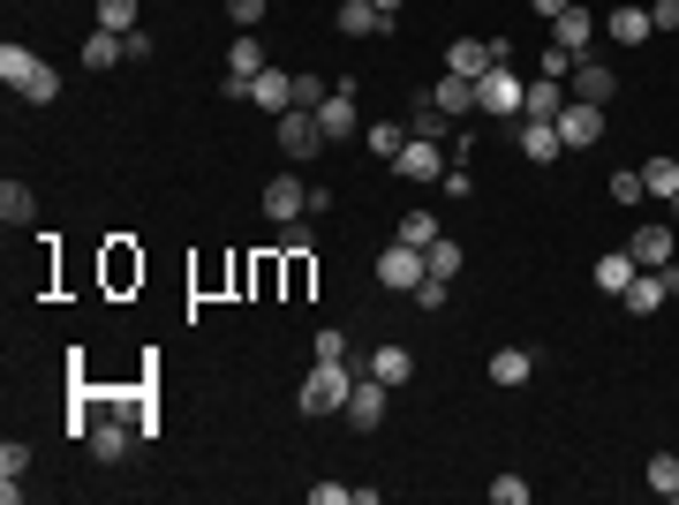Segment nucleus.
Returning a JSON list of instances; mask_svg holds the SVG:
<instances>
[{
    "mask_svg": "<svg viewBox=\"0 0 679 505\" xmlns=\"http://www.w3.org/2000/svg\"><path fill=\"white\" fill-rule=\"evenodd\" d=\"M347 392H355V370H347V362H317V370L302 378L295 408L310 422H317V415H347Z\"/></svg>",
    "mask_w": 679,
    "mask_h": 505,
    "instance_id": "nucleus-1",
    "label": "nucleus"
},
{
    "mask_svg": "<svg viewBox=\"0 0 679 505\" xmlns=\"http://www.w3.org/2000/svg\"><path fill=\"white\" fill-rule=\"evenodd\" d=\"M521 106H529V84L513 76L506 61H499L491 76H476V114H499V122H513Z\"/></svg>",
    "mask_w": 679,
    "mask_h": 505,
    "instance_id": "nucleus-2",
    "label": "nucleus"
},
{
    "mask_svg": "<svg viewBox=\"0 0 679 505\" xmlns=\"http://www.w3.org/2000/svg\"><path fill=\"white\" fill-rule=\"evenodd\" d=\"M499 61H506V39H453L446 45V76H468V84L491 76Z\"/></svg>",
    "mask_w": 679,
    "mask_h": 505,
    "instance_id": "nucleus-3",
    "label": "nucleus"
},
{
    "mask_svg": "<svg viewBox=\"0 0 679 505\" xmlns=\"http://www.w3.org/2000/svg\"><path fill=\"white\" fill-rule=\"evenodd\" d=\"M430 280V256L424 250H408V242H393V250L378 256V287H393V295H416Z\"/></svg>",
    "mask_w": 679,
    "mask_h": 505,
    "instance_id": "nucleus-4",
    "label": "nucleus"
},
{
    "mask_svg": "<svg viewBox=\"0 0 679 505\" xmlns=\"http://www.w3.org/2000/svg\"><path fill=\"white\" fill-rule=\"evenodd\" d=\"M596 136H604V106H589V98H566V106H558V144H566V151H589Z\"/></svg>",
    "mask_w": 679,
    "mask_h": 505,
    "instance_id": "nucleus-5",
    "label": "nucleus"
},
{
    "mask_svg": "<svg viewBox=\"0 0 679 505\" xmlns=\"http://www.w3.org/2000/svg\"><path fill=\"white\" fill-rule=\"evenodd\" d=\"M665 295H679V264H665V272H635V287H627V309H635V317H657V309H665Z\"/></svg>",
    "mask_w": 679,
    "mask_h": 505,
    "instance_id": "nucleus-6",
    "label": "nucleus"
},
{
    "mask_svg": "<svg viewBox=\"0 0 679 505\" xmlns=\"http://www.w3.org/2000/svg\"><path fill=\"white\" fill-rule=\"evenodd\" d=\"M250 106H257V114H272V122L295 114V76H288V69H257V76H250Z\"/></svg>",
    "mask_w": 679,
    "mask_h": 505,
    "instance_id": "nucleus-7",
    "label": "nucleus"
},
{
    "mask_svg": "<svg viewBox=\"0 0 679 505\" xmlns=\"http://www.w3.org/2000/svg\"><path fill=\"white\" fill-rule=\"evenodd\" d=\"M317 128H325V144H347V136H363V114H355V91L333 84V98L317 106Z\"/></svg>",
    "mask_w": 679,
    "mask_h": 505,
    "instance_id": "nucleus-8",
    "label": "nucleus"
},
{
    "mask_svg": "<svg viewBox=\"0 0 679 505\" xmlns=\"http://www.w3.org/2000/svg\"><path fill=\"white\" fill-rule=\"evenodd\" d=\"M566 84H574V98H589V106H612V91H619V69H604V61H589V53H582Z\"/></svg>",
    "mask_w": 679,
    "mask_h": 505,
    "instance_id": "nucleus-9",
    "label": "nucleus"
},
{
    "mask_svg": "<svg viewBox=\"0 0 679 505\" xmlns=\"http://www.w3.org/2000/svg\"><path fill=\"white\" fill-rule=\"evenodd\" d=\"M317 144H325V128H317V114H280V151L288 159H317Z\"/></svg>",
    "mask_w": 679,
    "mask_h": 505,
    "instance_id": "nucleus-10",
    "label": "nucleus"
},
{
    "mask_svg": "<svg viewBox=\"0 0 679 505\" xmlns=\"http://www.w3.org/2000/svg\"><path fill=\"white\" fill-rule=\"evenodd\" d=\"M393 173H400V181H446V173H438V136H408L400 159H393Z\"/></svg>",
    "mask_w": 679,
    "mask_h": 505,
    "instance_id": "nucleus-11",
    "label": "nucleus"
},
{
    "mask_svg": "<svg viewBox=\"0 0 679 505\" xmlns=\"http://www.w3.org/2000/svg\"><path fill=\"white\" fill-rule=\"evenodd\" d=\"M385 392H393V385H378L370 370H363L355 392H347V422H355V430H378V422H385Z\"/></svg>",
    "mask_w": 679,
    "mask_h": 505,
    "instance_id": "nucleus-12",
    "label": "nucleus"
},
{
    "mask_svg": "<svg viewBox=\"0 0 679 505\" xmlns=\"http://www.w3.org/2000/svg\"><path fill=\"white\" fill-rule=\"evenodd\" d=\"M552 45H566V53H589V45H596V15L582 8V0L552 15Z\"/></svg>",
    "mask_w": 679,
    "mask_h": 505,
    "instance_id": "nucleus-13",
    "label": "nucleus"
},
{
    "mask_svg": "<svg viewBox=\"0 0 679 505\" xmlns=\"http://www.w3.org/2000/svg\"><path fill=\"white\" fill-rule=\"evenodd\" d=\"M264 219H272V227L310 219V189H302V181H264Z\"/></svg>",
    "mask_w": 679,
    "mask_h": 505,
    "instance_id": "nucleus-14",
    "label": "nucleus"
},
{
    "mask_svg": "<svg viewBox=\"0 0 679 505\" xmlns=\"http://www.w3.org/2000/svg\"><path fill=\"white\" fill-rule=\"evenodd\" d=\"M84 445H91V461H128V422H114V415H91V430H84Z\"/></svg>",
    "mask_w": 679,
    "mask_h": 505,
    "instance_id": "nucleus-15",
    "label": "nucleus"
},
{
    "mask_svg": "<svg viewBox=\"0 0 679 505\" xmlns=\"http://www.w3.org/2000/svg\"><path fill=\"white\" fill-rule=\"evenodd\" d=\"M672 242H679L672 227H635V242H627V250H635V264H641V272H665V264H679V256H672Z\"/></svg>",
    "mask_w": 679,
    "mask_h": 505,
    "instance_id": "nucleus-16",
    "label": "nucleus"
},
{
    "mask_svg": "<svg viewBox=\"0 0 679 505\" xmlns=\"http://www.w3.org/2000/svg\"><path fill=\"white\" fill-rule=\"evenodd\" d=\"M39 69H45V61H39V53H31V45H15V39L0 45V84L15 91V98L31 91V76H39Z\"/></svg>",
    "mask_w": 679,
    "mask_h": 505,
    "instance_id": "nucleus-17",
    "label": "nucleus"
},
{
    "mask_svg": "<svg viewBox=\"0 0 679 505\" xmlns=\"http://www.w3.org/2000/svg\"><path fill=\"white\" fill-rule=\"evenodd\" d=\"M363 370H370L378 385H408V378H416V355H408L400 339H385V347L370 355V362H363Z\"/></svg>",
    "mask_w": 679,
    "mask_h": 505,
    "instance_id": "nucleus-18",
    "label": "nucleus"
},
{
    "mask_svg": "<svg viewBox=\"0 0 679 505\" xmlns=\"http://www.w3.org/2000/svg\"><path fill=\"white\" fill-rule=\"evenodd\" d=\"M513 144H521V159H536V167H552L558 151H566V144H558V122H521Z\"/></svg>",
    "mask_w": 679,
    "mask_h": 505,
    "instance_id": "nucleus-19",
    "label": "nucleus"
},
{
    "mask_svg": "<svg viewBox=\"0 0 679 505\" xmlns=\"http://www.w3.org/2000/svg\"><path fill=\"white\" fill-rule=\"evenodd\" d=\"M340 39H378L385 31V15H378V0H340Z\"/></svg>",
    "mask_w": 679,
    "mask_h": 505,
    "instance_id": "nucleus-20",
    "label": "nucleus"
},
{
    "mask_svg": "<svg viewBox=\"0 0 679 505\" xmlns=\"http://www.w3.org/2000/svg\"><path fill=\"white\" fill-rule=\"evenodd\" d=\"M604 39H612V45H641V39H657V23H649V8H612Z\"/></svg>",
    "mask_w": 679,
    "mask_h": 505,
    "instance_id": "nucleus-21",
    "label": "nucleus"
},
{
    "mask_svg": "<svg viewBox=\"0 0 679 505\" xmlns=\"http://www.w3.org/2000/svg\"><path fill=\"white\" fill-rule=\"evenodd\" d=\"M536 378V355H529V347H499V355H491V385H529Z\"/></svg>",
    "mask_w": 679,
    "mask_h": 505,
    "instance_id": "nucleus-22",
    "label": "nucleus"
},
{
    "mask_svg": "<svg viewBox=\"0 0 679 505\" xmlns=\"http://www.w3.org/2000/svg\"><path fill=\"white\" fill-rule=\"evenodd\" d=\"M635 250H612V256H596V287H604V295H627V287H635Z\"/></svg>",
    "mask_w": 679,
    "mask_h": 505,
    "instance_id": "nucleus-23",
    "label": "nucleus"
},
{
    "mask_svg": "<svg viewBox=\"0 0 679 505\" xmlns=\"http://www.w3.org/2000/svg\"><path fill=\"white\" fill-rule=\"evenodd\" d=\"M23 467H31V445L8 438V445H0V498H8V505L23 498Z\"/></svg>",
    "mask_w": 679,
    "mask_h": 505,
    "instance_id": "nucleus-24",
    "label": "nucleus"
},
{
    "mask_svg": "<svg viewBox=\"0 0 679 505\" xmlns=\"http://www.w3.org/2000/svg\"><path fill=\"white\" fill-rule=\"evenodd\" d=\"M438 114H476V84L468 76H438V91H424Z\"/></svg>",
    "mask_w": 679,
    "mask_h": 505,
    "instance_id": "nucleus-25",
    "label": "nucleus"
},
{
    "mask_svg": "<svg viewBox=\"0 0 679 505\" xmlns=\"http://www.w3.org/2000/svg\"><path fill=\"white\" fill-rule=\"evenodd\" d=\"M0 219H8V227H31V219H39V197H31L23 181H0Z\"/></svg>",
    "mask_w": 679,
    "mask_h": 505,
    "instance_id": "nucleus-26",
    "label": "nucleus"
},
{
    "mask_svg": "<svg viewBox=\"0 0 679 505\" xmlns=\"http://www.w3.org/2000/svg\"><path fill=\"white\" fill-rule=\"evenodd\" d=\"M128 61V39H114V31H91L84 39V69H122Z\"/></svg>",
    "mask_w": 679,
    "mask_h": 505,
    "instance_id": "nucleus-27",
    "label": "nucleus"
},
{
    "mask_svg": "<svg viewBox=\"0 0 679 505\" xmlns=\"http://www.w3.org/2000/svg\"><path fill=\"white\" fill-rule=\"evenodd\" d=\"M257 69H272V61H264V45H257V31H242V39L227 45V76H257Z\"/></svg>",
    "mask_w": 679,
    "mask_h": 505,
    "instance_id": "nucleus-28",
    "label": "nucleus"
},
{
    "mask_svg": "<svg viewBox=\"0 0 679 505\" xmlns=\"http://www.w3.org/2000/svg\"><path fill=\"white\" fill-rule=\"evenodd\" d=\"M558 106H566L558 84H552V76H536V84H529V106H521V122H558Z\"/></svg>",
    "mask_w": 679,
    "mask_h": 505,
    "instance_id": "nucleus-29",
    "label": "nucleus"
},
{
    "mask_svg": "<svg viewBox=\"0 0 679 505\" xmlns=\"http://www.w3.org/2000/svg\"><path fill=\"white\" fill-rule=\"evenodd\" d=\"M641 189H649L657 204H672L679 197V159H649V167H641Z\"/></svg>",
    "mask_w": 679,
    "mask_h": 505,
    "instance_id": "nucleus-30",
    "label": "nucleus"
},
{
    "mask_svg": "<svg viewBox=\"0 0 679 505\" xmlns=\"http://www.w3.org/2000/svg\"><path fill=\"white\" fill-rule=\"evenodd\" d=\"M400 242H408V250H430V242H438V211H400Z\"/></svg>",
    "mask_w": 679,
    "mask_h": 505,
    "instance_id": "nucleus-31",
    "label": "nucleus"
},
{
    "mask_svg": "<svg viewBox=\"0 0 679 505\" xmlns=\"http://www.w3.org/2000/svg\"><path fill=\"white\" fill-rule=\"evenodd\" d=\"M363 144H370L378 159H400V144H408V128H400V122H363Z\"/></svg>",
    "mask_w": 679,
    "mask_h": 505,
    "instance_id": "nucleus-32",
    "label": "nucleus"
},
{
    "mask_svg": "<svg viewBox=\"0 0 679 505\" xmlns=\"http://www.w3.org/2000/svg\"><path fill=\"white\" fill-rule=\"evenodd\" d=\"M98 31H114V39L144 31V23H136V0H98Z\"/></svg>",
    "mask_w": 679,
    "mask_h": 505,
    "instance_id": "nucleus-33",
    "label": "nucleus"
},
{
    "mask_svg": "<svg viewBox=\"0 0 679 505\" xmlns=\"http://www.w3.org/2000/svg\"><path fill=\"white\" fill-rule=\"evenodd\" d=\"M649 491H657V498H679V453H649Z\"/></svg>",
    "mask_w": 679,
    "mask_h": 505,
    "instance_id": "nucleus-34",
    "label": "nucleus"
},
{
    "mask_svg": "<svg viewBox=\"0 0 679 505\" xmlns=\"http://www.w3.org/2000/svg\"><path fill=\"white\" fill-rule=\"evenodd\" d=\"M424 256H430V272H438V280H453V272H461V242H446V234H438Z\"/></svg>",
    "mask_w": 679,
    "mask_h": 505,
    "instance_id": "nucleus-35",
    "label": "nucleus"
},
{
    "mask_svg": "<svg viewBox=\"0 0 679 505\" xmlns=\"http://www.w3.org/2000/svg\"><path fill=\"white\" fill-rule=\"evenodd\" d=\"M604 189H612V204H627V211H635L641 197H649V189H641V173H612Z\"/></svg>",
    "mask_w": 679,
    "mask_h": 505,
    "instance_id": "nucleus-36",
    "label": "nucleus"
},
{
    "mask_svg": "<svg viewBox=\"0 0 679 505\" xmlns=\"http://www.w3.org/2000/svg\"><path fill=\"white\" fill-rule=\"evenodd\" d=\"M264 8H272V0H227V15H234V31H257V23H264Z\"/></svg>",
    "mask_w": 679,
    "mask_h": 505,
    "instance_id": "nucleus-37",
    "label": "nucleus"
},
{
    "mask_svg": "<svg viewBox=\"0 0 679 505\" xmlns=\"http://www.w3.org/2000/svg\"><path fill=\"white\" fill-rule=\"evenodd\" d=\"M325 98H333V91L317 84V76H295V106H302V114H317V106H325Z\"/></svg>",
    "mask_w": 679,
    "mask_h": 505,
    "instance_id": "nucleus-38",
    "label": "nucleus"
},
{
    "mask_svg": "<svg viewBox=\"0 0 679 505\" xmlns=\"http://www.w3.org/2000/svg\"><path fill=\"white\" fill-rule=\"evenodd\" d=\"M317 362H347V333H340V325L317 333Z\"/></svg>",
    "mask_w": 679,
    "mask_h": 505,
    "instance_id": "nucleus-39",
    "label": "nucleus"
},
{
    "mask_svg": "<svg viewBox=\"0 0 679 505\" xmlns=\"http://www.w3.org/2000/svg\"><path fill=\"white\" fill-rule=\"evenodd\" d=\"M491 505H529V483H521V475H499V483H491Z\"/></svg>",
    "mask_w": 679,
    "mask_h": 505,
    "instance_id": "nucleus-40",
    "label": "nucleus"
},
{
    "mask_svg": "<svg viewBox=\"0 0 679 505\" xmlns=\"http://www.w3.org/2000/svg\"><path fill=\"white\" fill-rule=\"evenodd\" d=\"M446 287H453V280H438V272H430L424 287H416V309H446Z\"/></svg>",
    "mask_w": 679,
    "mask_h": 505,
    "instance_id": "nucleus-41",
    "label": "nucleus"
},
{
    "mask_svg": "<svg viewBox=\"0 0 679 505\" xmlns=\"http://www.w3.org/2000/svg\"><path fill=\"white\" fill-rule=\"evenodd\" d=\"M310 498L317 505H355V483H310Z\"/></svg>",
    "mask_w": 679,
    "mask_h": 505,
    "instance_id": "nucleus-42",
    "label": "nucleus"
},
{
    "mask_svg": "<svg viewBox=\"0 0 679 505\" xmlns=\"http://www.w3.org/2000/svg\"><path fill=\"white\" fill-rule=\"evenodd\" d=\"M649 23H657V31H679V0H657V8H649Z\"/></svg>",
    "mask_w": 679,
    "mask_h": 505,
    "instance_id": "nucleus-43",
    "label": "nucleus"
},
{
    "mask_svg": "<svg viewBox=\"0 0 679 505\" xmlns=\"http://www.w3.org/2000/svg\"><path fill=\"white\" fill-rule=\"evenodd\" d=\"M529 8H536V15H544V23H552L558 8H574V0H529Z\"/></svg>",
    "mask_w": 679,
    "mask_h": 505,
    "instance_id": "nucleus-44",
    "label": "nucleus"
},
{
    "mask_svg": "<svg viewBox=\"0 0 679 505\" xmlns=\"http://www.w3.org/2000/svg\"><path fill=\"white\" fill-rule=\"evenodd\" d=\"M378 8H385V15H400V0H378Z\"/></svg>",
    "mask_w": 679,
    "mask_h": 505,
    "instance_id": "nucleus-45",
    "label": "nucleus"
},
{
    "mask_svg": "<svg viewBox=\"0 0 679 505\" xmlns=\"http://www.w3.org/2000/svg\"><path fill=\"white\" fill-rule=\"evenodd\" d=\"M672 219H679V197H672Z\"/></svg>",
    "mask_w": 679,
    "mask_h": 505,
    "instance_id": "nucleus-46",
    "label": "nucleus"
}]
</instances>
